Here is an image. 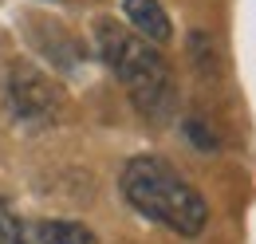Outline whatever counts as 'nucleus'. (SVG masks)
<instances>
[{"mask_svg":"<svg viewBox=\"0 0 256 244\" xmlns=\"http://www.w3.org/2000/svg\"><path fill=\"white\" fill-rule=\"evenodd\" d=\"M95 44H98V56L106 60V67L126 87L130 102L138 106V114H146L150 122H162L174 114L178 83H174V67L166 63L158 44H150L138 32L122 28L118 20H98Z\"/></svg>","mask_w":256,"mask_h":244,"instance_id":"1","label":"nucleus"},{"mask_svg":"<svg viewBox=\"0 0 256 244\" xmlns=\"http://www.w3.org/2000/svg\"><path fill=\"white\" fill-rule=\"evenodd\" d=\"M122 197L142 216L158 220L182 236H197L209 220L205 197L162 158H134L122 170Z\"/></svg>","mask_w":256,"mask_h":244,"instance_id":"2","label":"nucleus"},{"mask_svg":"<svg viewBox=\"0 0 256 244\" xmlns=\"http://www.w3.org/2000/svg\"><path fill=\"white\" fill-rule=\"evenodd\" d=\"M8 102L20 118L28 122H48L60 114V91L52 79H44L32 67H16L8 75Z\"/></svg>","mask_w":256,"mask_h":244,"instance_id":"3","label":"nucleus"},{"mask_svg":"<svg viewBox=\"0 0 256 244\" xmlns=\"http://www.w3.org/2000/svg\"><path fill=\"white\" fill-rule=\"evenodd\" d=\"M126 20H130V32H138L142 40L150 44H170V16L158 0H126Z\"/></svg>","mask_w":256,"mask_h":244,"instance_id":"4","label":"nucleus"},{"mask_svg":"<svg viewBox=\"0 0 256 244\" xmlns=\"http://www.w3.org/2000/svg\"><path fill=\"white\" fill-rule=\"evenodd\" d=\"M32 244H98L87 224L75 220H44L32 228Z\"/></svg>","mask_w":256,"mask_h":244,"instance_id":"5","label":"nucleus"},{"mask_svg":"<svg viewBox=\"0 0 256 244\" xmlns=\"http://www.w3.org/2000/svg\"><path fill=\"white\" fill-rule=\"evenodd\" d=\"M0 244H28L24 240V228H20V220H16V213L0 201Z\"/></svg>","mask_w":256,"mask_h":244,"instance_id":"6","label":"nucleus"}]
</instances>
